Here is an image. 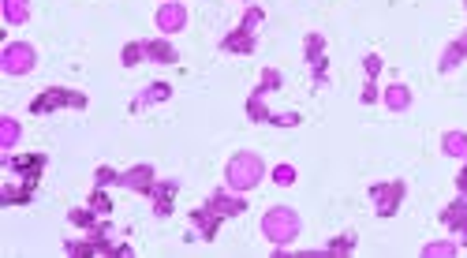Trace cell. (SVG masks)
Here are the masks:
<instances>
[{
  "label": "cell",
  "instance_id": "6da1fadb",
  "mask_svg": "<svg viewBox=\"0 0 467 258\" xmlns=\"http://www.w3.org/2000/svg\"><path fill=\"white\" fill-rule=\"evenodd\" d=\"M262 232H266V240H269V243H277V247L292 243V240L299 236V213H296V210H288V206L269 210L266 217H262Z\"/></svg>",
  "mask_w": 467,
  "mask_h": 258
},
{
  "label": "cell",
  "instance_id": "7a4b0ae2",
  "mask_svg": "<svg viewBox=\"0 0 467 258\" xmlns=\"http://www.w3.org/2000/svg\"><path fill=\"white\" fill-rule=\"evenodd\" d=\"M262 161H258L254 154H236L232 161H228V172H224V180H228V187L232 191H251L258 180H262Z\"/></svg>",
  "mask_w": 467,
  "mask_h": 258
},
{
  "label": "cell",
  "instance_id": "3957f363",
  "mask_svg": "<svg viewBox=\"0 0 467 258\" xmlns=\"http://www.w3.org/2000/svg\"><path fill=\"white\" fill-rule=\"evenodd\" d=\"M38 64V52L27 45V41H15V45H4V52H0V68H4L8 75H27L34 71Z\"/></svg>",
  "mask_w": 467,
  "mask_h": 258
},
{
  "label": "cell",
  "instance_id": "277c9868",
  "mask_svg": "<svg viewBox=\"0 0 467 258\" xmlns=\"http://www.w3.org/2000/svg\"><path fill=\"white\" fill-rule=\"evenodd\" d=\"M371 199L378 202V213H382V217H393L400 199H404V184H400V180H393V184H374Z\"/></svg>",
  "mask_w": 467,
  "mask_h": 258
},
{
  "label": "cell",
  "instance_id": "5b68a950",
  "mask_svg": "<svg viewBox=\"0 0 467 258\" xmlns=\"http://www.w3.org/2000/svg\"><path fill=\"white\" fill-rule=\"evenodd\" d=\"M187 27V8L176 4V0H168V4L157 8V30H165V34H176V30Z\"/></svg>",
  "mask_w": 467,
  "mask_h": 258
},
{
  "label": "cell",
  "instance_id": "8992f818",
  "mask_svg": "<svg viewBox=\"0 0 467 258\" xmlns=\"http://www.w3.org/2000/svg\"><path fill=\"white\" fill-rule=\"evenodd\" d=\"M116 184H124V187H131V191H143V195H150V191H154V169H150V165H135V169L120 172V180H116Z\"/></svg>",
  "mask_w": 467,
  "mask_h": 258
},
{
  "label": "cell",
  "instance_id": "52a82bcc",
  "mask_svg": "<svg viewBox=\"0 0 467 258\" xmlns=\"http://www.w3.org/2000/svg\"><path fill=\"white\" fill-rule=\"evenodd\" d=\"M52 105H75V109H82L86 98H82V94H68V90H52V94H45V98H38L30 109H34V113H45V109H52Z\"/></svg>",
  "mask_w": 467,
  "mask_h": 258
},
{
  "label": "cell",
  "instance_id": "ba28073f",
  "mask_svg": "<svg viewBox=\"0 0 467 258\" xmlns=\"http://www.w3.org/2000/svg\"><path fill=\"white\" fill-rule=\"evenodd\" d=\"M445 224L449 229H456L467 240V199H460V202H452L449 210H445Z\"/></svg>",
  "mask_w": 467,
  "mask_h": 258
},
{
  "label": "cell",
  "instance_id": "9c48e42d",
  "mask_svg": "<svg viewBox=\"0 0 467 258\" xmlns=\"http://www.w3.org/2000/svg\"><path fill=\"white\" fill-rule=\"evenodd\" d=\"M4 19L8 23H27L30 19V0H4Z\"/></svg>",
  "mask_w": 467,
  "mask_h": 258
},
{
  "label": "cell",
  "instance_id": "30bf717a",
  "mask_svg": "<svg viewBox=\"0 0 467 258\" xmlns=\"http://www.w3.org/2000/svg\"><path fill=\"white\" fill-rule=\"evenodd\" d=\"M385 105H389V109H408V105H411V94H408V86H400V83H393V86H389V90H385Z\"/></svg>",
  "mask_w": 467,
  "mask_h": 258
},
{
  "label": "cell",
  "instance_id": "8fae6325",
  "mask_svg": "<svg viewBox=\"0 0 467 258\" xmlns=\"http://www.w3.org/2000/svg\"><path fill=\"white\" fill-rule=\"evenodd\" d=\"M146 57L157 60V64H172L176 60V49H172L168 41H146Z\"/></svg>",
  "mask_w": 467,
  "mask_h": 258
},
{
  "label": "cell",
  "instance_id": "7c38bea8",
  "mask_svg": "<svg viewBox=\"0 0 467 258\" xmlns=\"http://www.w3.org/2000/svg\"><path fill=\"white\" fill-rule=\"evenodd\" d=\"M441 146L449 157H467V135H460V131H449L441 138Z\"/></svg>",
  "mask_w": 467,
  "mask_h": 258
},
{
  "label": "cell",
  "instance_id": "4fadbf2b",
  "mask_svg": "<svg viewBox=\"0 0 467 258\" xmlns=\"http://www.w3.org/2000/svg\"><path fill=\"white\" fill-rule=\"evenodd\" d=\"M194 224L202 229V236H206V240H213V232H217V224H221V217H217V210L210 213V206H206V210H199V213H194Z\"/></svg>",
  "mask_w": 467,
  "mask_h": 258
},
{
  "label": "cell",
  "instance_id": "5bb4252c",
  "mask_svg": "<svg viewBox=\"0 0 467 258\" xmlns=\"http://www.w3.org/2000/svg\"><path fill=\"white\" fill-rule=\"evenodd\" d=\"M15 143H19V124L12 116H4V120H0V150H12Z\"/></svg>",
  "mask_w": 467,
  "mask_h": 258
},
{
  "label": "cell",
  "instance_id": "9a60e30c",
  "mask_svg": "<svg viewBox=\"0 0 467 258\" xmlns=\"http://www.w3.org/2000/svg\"><path fill=\"white\" fill-rule=\"evenodd\" d=\"M172 191H176V184H161V187L154 184V191H150V195L157 199V213H161V217H165V213H172V202H168Z\"/></svg>",
  "mask_w": 467,
  "mask_h": 258
},
{
  "label": "cell",
  "instance_id": "2e32d148",
  "mask_svg": "<svg viewBox=\"0 0 467 258\" xmlns=\"http://www.w3.org/2000/svg\"><path fill=\"white\" fill-rule=\"evenodd\" d=\"M210 206H213L217 213H228V217H232V213H243V202H240V199H228V195H213Z\"/></svg>",
  "mask_w": 467,
  "mask_h": 258
},
{
  "label": "cell",
  "instance_id": "e0dca14e",
  "mask_svg": "<svg viewBox=\"0 0 467 258\" xmlns=\"http://www.w3.org/2000/svg\"><path fill=\"white\" fill-rule=\"evenodd\" d=\"M224 49H240V52H251L254 49V38H251V30H243L240 27V34H232L224 41Z\"/></svg>",
  "mask_w": 467,
  "mask_h": 258
},
{
  "label": "cell",
  "instance_id": "ac0fdd59",
  "mask_svg": "<svg viewBox=\"0 0 467 258\" xmlns=\"http://www.w3.org/2000/svg\"><path fill=\"white\" fill-rule=\"evenodd\" d=\"M168 98V86L165 83H154V86H146V94L138 98V105H150V101H165Z\"/></svg>",
  "mask_w": 467,
  "mask_h": 258
},
{
  "label": "cell",
  "instance_id": "d6986e66",
  "mask_svg": "<svg viewBox=\"0 0 467 258\" xmlns=\"http://www.w3.org/2000/svg\"><path fill=\"white\" fill-rule=\"evenodd\" d=\"M460 60H464V49L460 45H449V49H445V57H441V71H452Z\"/></svg>",
  "mask_w": 467,
  "mask_h": 258
},
{
  "label": "cell",
  "instance_id": "ffe728a7",
  "mask_svg": "<svg viewBox=\"0 0 467 258\" xmlns=\"http://www.w3.org/2000/svg\"><path fill=\"white\" fill-rule=\"evenodd\" d=\"M273 180H277V184H296V169H292V165H277L273 169Z\"/></svg>",
  "mask_w": 467,
  "mask_h": 258
},
{
  "label": "cell",
  "instance_id": "44dd1931",
  "mask_svg": "<svg viewBox=\"0 0 467 258\" xmlns=\"http://www.w3.org/2000/svg\"><path fill=\"white\" fill-rule=\"evenodd\" d=\"M426 258H441V255H456V243H430L426 251H422Z\"/></svg>",
  "mask_w": 467,
  "mask_h": 258
},
{
  "label": "cell",
  "instance_id": "7402d4cb",
  "mask_svg": "<svg viewBox=\"0 0 467 258\" xmlns=\"http://www.w3.org/2000/svg\"><path fill=\"white\" fill-rule=\"evenodd\" d=\"M138 57H146V41L143 45H127L124 49V64H138Z\"/></svg>",
  "mask_w": 467,
  "mask_h": 258
},
{
  "label": "cell",
  "instance_id": "603a6c76",
  "mask_svg": "<svg viewBox=\"0 0 467 258\" xmlns=\"http://www.w3.org/2000/svg\"><path fill=\"white\" fill-rule=\"evenodd\" d=\"M273 86H280V75H277V71H266V75H262V86H258V94H269Z\"/></svg>",
  "mask_w": 467,
  "mask_h": 258
},
{
  "label": "cell",
  "instance_id": "cb8c5ba5",
  "mask_svg": "<svg viewBox=\"0 0 467 258\" xmlns=\"http://www.w3.org/2000/svg\"><path fill=\"white\" fill-rule=\"evenodd\" d=\"M15 169H23V172H38L41 169V157H19V161H12Z\"/></svg>",
  "mask_w": 467,
  "mask_h": 258
},
{
  "label": "cell",
  "instance_id": "d4e9b609",
  "mask_svg": "<svg viewBox=\"0 0 467 258\" xmlns=\"http://www.w3.org/2000/svg\"><path fill=\"white\" fill-rule=\"evenodd\" d=\"M116 180H120V176H116L113 169H101V172H97V184H116Z\"/></svg>",
  "mask_w": 467,
  "mask_h": 258
},
{
  "label": "cell",
  "instance_id": "484cf974",
  "mask_svg": "<svg viewBox=\"0 0 467 258\" xmlns=\"http://www.w3.org/2000/svg\"><path fill=\"white\" fill-rule=\"evenodd\" d=\"M378 68H382V60H378V57H366V71L378 75Z\"/></svg>",
  "mask_w": 467,
  "mask_h": 258
},
{
  "label": "cell",
  "instance_id": "4316f807",
  "mask_svg": "<svg viewBox=\"0 0 467 258\" xmlns=\"http://www.w3.org/2000/svg\"><path fill=\"white\" fill-rule=\"evenodd\" d=\"M94 206H97V210L105 213V210H108V199H105V195H94Z\"/></svg>",
  "mask_w": 467,
  "mask_h": 258
},
{
  "label": "cell",
  "instance_id": "83f0119b",
  "mask_svg": "<svg viewBox=\"0 0 467 258\" xmlns=\"http://www.w3.org/2000/svg\"><path fill=\"white\" fill-rule=\"evenodd\" d=\"M460 191L467 195V169H464V176H460Z\"/></svg>",
  "mask_w": 467,
  "mask_h": 258
},
{
  "label": "cell",
  "instance_id": "f1b7e54d",
  "mask_svg": "<svg viewBox=\"0 0 467 258\" xmlns=\"http://www.w3.org/2000/svg\"><path fill=\"white\" fill-rule=\"evenodd\" d=\"M456 45H460V49H464V57H467V34H464L460 41H456Z\"/></svg>",
  "mask_w": 467,
  "mask_h": 258
}]
</instances>
